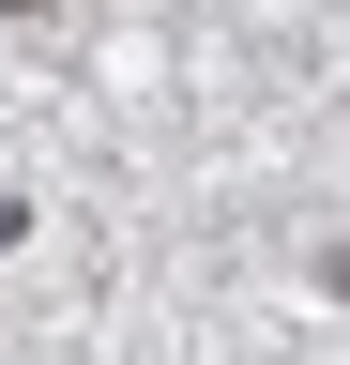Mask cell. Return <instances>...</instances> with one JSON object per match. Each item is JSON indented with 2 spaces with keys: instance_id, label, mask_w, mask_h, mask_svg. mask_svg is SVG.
I'll list each match as a JSON object with an SVG mask.
<instances>
[{
  "instance_id": "cell-1",
  "label": "cell",
  "mask_w": 350,
  "mask_h": 365,
  "mask_svg": "<svg viewBox=\"0 0 350 365\" xmlns=\"http://www.w3.org/2000/svg\"><path fill=\"white\" fill-rule=\"evenodd\" d=\"M16 228H31V213H16V198H0V244H16Z\"/></svg>"
}]
</instances>
